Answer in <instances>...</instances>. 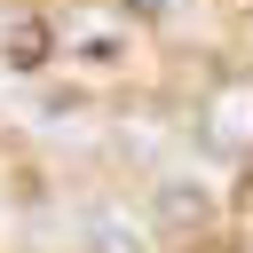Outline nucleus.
I'll return each mask as SVG.
<instances>
[{
	"label": "nucleus",
	"instance_id": "f03ea898",
	"mask_svg": "<svg viewBox=\"0 0 253 253\" xmlns=\"http://www.w3.org/2000/svg\"><path fill=\"white\" fill-rule=\"evenodd\" d=\"M150 198H158V221H166V229H198V221L213 213V190H206V182H190V174H158V190H150Z\"/></svg>",
	"mask_w": 253,
	"mask_h": 253
},
{
	"label": "nucleus",
	"instance_id": "f257e3e1",
	"mask_svg": "<svg viewBox=\"0 0 253 253\" xmlns=\"http://www.w3.org/2000/svg\"><path fill=\"white\" fill-rule=\"evenodd\" d=\"M198 134H206V150H221V158H245V150H253V79H229V87H213V103H206Z\"/></svg>",
	"mask_w": 253,
	"mask_h": 253
},
{
	"label": "nucleus",
	"instance_id": "7ed1b4c3",
	"mask_svg": "<svg viewBox=\"0 0 253 253\" xmlns=\"http://www.w3.org/2000/svg\"><path fill=\"white\" fill-rule=\"evenodd\" d=\"M95 253H150V245H142V229H126V221H95Z\"/></svg>",
	"mask_w": 253,
	"mask_h": 253
}]
</instances>
